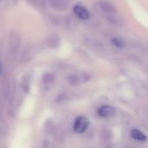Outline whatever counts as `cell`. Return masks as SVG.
Masks as SVG:
<instances>
[{
  "label": "cell",
  "instance_id": "cell-6",
  "mask_svg": "<svg viewBox=\"0 0 148 148\" xmlns=\"http://www.w3.org/2000/svg\"><path fill=\"white\" fill-rule=\"evenodd\" d=\"M115 110L113 107L111 106H101L98 110H97V114L99 116L103 117V118H107V117H110L112 115H114Z\"/></svg>",
  "mask_w": 148,
  "mask_h": 148
},
{
  "label": "cell",
  "instance_id": "cell-7",
  "mask_svg": "<svg viewBox=\"0 0 148 148\" xmlns=\"http://www.w3.org/2000/svg\"><path fill=\"white\" fill-rule=\"evenodd\" d=\"M131 136L133 139H134L138 141H146L147 140L146 134L138 129H133L131 131Z\"/></svg>",
  "mask_w": 148,
  "mask_h": 148
},
{
  "label": "cell",
  "instance_id": "cell-9",
  "mask_svg": "<svg viewBox=\"0 0 148 148\" xmlns=\"http://www.w3.org/2000/svg\"><path fill=\"white\" fill-rule=\"evenodd\" d=\"M112 42H113V44H114V45H115L116 47H118V48H122V47L124 46L123 41H121V39H118V38L113 39V40H112Z\"/></svg>",
  "mask_w": 148,
  "mask_h": 148
},
{
  "label": "cell",
  "instance_id": "cell-4",
  "mask_svg": "<svg viewBox=\"0 0 148 148\" xmlns=\"http://www.w3.org/2000/svg\"><path fill=\"white\" fill-rule=\"evenodd\" d=\"M50 6L58 11H64L67 10L72 0H48Z\"/></svg>",
  "mask_w": 148,
  "mask_h": 148
},
{
  "label": "cell",
  "instance_id": "cell-3",
  "mask_svg": "<svg viewBox=\"0 0 148 148\" xmlns=\"http://www.w3.org/2000/svg\"><path fill=\"white\" fill-rule=\"evenodd\" d=\"M89 78L90 76L87 73L79 72V73H75V74L70 75L69 76V82L72 85H80L88 82Z\"/></svg>",
  "mask_w": 148,
  "mask_h": 148
},
{
  "label": "cell",
  "instance_id": "cell-5",
  "mask_svg": "<svg viewBox=\"0 0 148 148\" xmlns=\"http://www.w3.org/2000/svg\"><path fill=\"white\" fill-rule=\"evenodd\" d=\"M73 10H74V13L81 19L82 20H88L89 18V12L88 10L82 5H80V4H77V5H75L74 8H73Z\"/></svg>",
  "mask_w": 148,
  "mask_h": 148
},
{
  "label": "cell",
  "instance_id": "cell-1",
  "mask_svg": "<svg viewBox=\"0 0 148 148\" xmlns=\"http://www.w3.org/2000/svg\"><path fill=\"white\" fill-rule=\"evenodd\" d=\"M97 8L104 14L109 20H114L117 15V10L115 6L109 1L101 0L97 3Z\"/></svg>",
  "mask_w": 148,
  "mask_h": 148
},
{
  "label": "cell",
  "instance_id": "cell-8",
  "mask_svg": "<svg viewBox=\"0 0 148 148\" xmlns=\"http://www.w3.org/2000/svg\"><path fill=\"white\" fill-rule=\"evenodd\" d=\"M18 0H0V7H5L9 6L11 4H14L17 2Z\"/></svg>",
  "mask_w": 148,
  "mask_h": 148
},
{
  "label": "cell",
  "instance_id": "cell-11",
  "mask_svg": "<svg viewBox=\"0 0 148 148\" xmlns=\"http://www.w3.org/2000/svg\"><path fill=\"white\" fill-rule=\"evenodd\" d=\"M0 71H1V64H0Z\"/></svg>",
  "mask_w": 148,
  "mask_h": 148
},
{
  "label": "cell",
  "instance_id": "cell-12",
  "mask_svg": "<svg viewBox=\"0 0 148 148\" xmlns=\"http://www.w3.org/2000/svg\"><path fill=\"white\" fill-rule=\"evenodd\" d=\"M127 148H133V147H127Z\"/></svg>",
  "mask_w": 148,
  "mask_h": 148
},
{
  "label": "cell",
  "instance_id": "cell-10",
  "mask_svg": "<svg viewBox=\"0 0 148 148\" xmlns=\"http://www.w3.org/2000/svg\"><path fill=\"white\" fill-rule=\"evenodd\" d=\"M26 1L33 6H40L42 3V0H26Z\"/></svg>",
  "mask_w": 148,
  "mask_h": 148
},
{
  "label": "cell",
  "instance_id": "cell-2",
  "mask_svg": "<svg viewBox=\"0 0 148 148\" xmlns=\"http://www.w3.org/2000/svg\"><path fill=\"white\" fill-rule=\"evenodd\" d=\"M89 126V121L84 116H79L74 123V130L76 134H83Z\"/></svg>",
  "mask_w": 148,
  "mask_h": 148
}]
</instances>
